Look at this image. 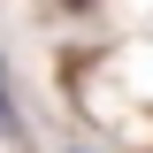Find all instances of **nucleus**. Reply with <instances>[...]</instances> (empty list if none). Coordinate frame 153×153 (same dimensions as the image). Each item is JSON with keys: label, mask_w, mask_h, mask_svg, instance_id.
I'll return each mask as SVG.
<instances>
[{"label": "nucleus", "mask_w": 153, "mask_h": 153, "mask_svg": "<svg viewBox=\"0 0 153 153\" xmlns=\"http://www.w3.org/2000/svg\"><path fill=\"white\" fill-rule=\"evenodd\" d=\"M0 138L8 146H31V130H23V115H16V92H8V69H0Z\"/></svg>", "instance_id": "1"}, {"label": "nucleus", "mask_w": 153, "mask_h": 153, "mask_svg": "<svg viewBox=\"0 0 153 153\" xmlns=\"http://www.w3.org/2000/svg\"><path fill=\"white\" fill-rule=\"evenodd\" d=\"M69 8H92V0H69Z\"/></svg>", "instance_id": "2"}]
</instances>
